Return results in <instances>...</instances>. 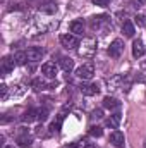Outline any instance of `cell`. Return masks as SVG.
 Here are the masks:
<instances>
[{"label": "cell", "instance_id": "16", "mask_svg": "<svg viewBox=\"0 0 146 148\" xmlns=\"http://www.w3.org/2000/svg\"><path fill=\"white\" fill-rule=\"evenodd\" d=\"M71 33H74L76 36L84 33V21L83 19H76L71 23Z\"/></svg>", "mask_w": 146, "mask_h": 148}, {"label": "cell", "instance_id": "26", "mask_svg": "<svg viewBox=\"0 0 146 148\" xmlns=\"http://www.w3.org/2000/svg\"><path fill=\"white\" fill-rule=\"evenodd\" d=\"M134 23H136L138 26H141V28H146V16H143V14H138V16L134 17Z\"/></svg>", "mask_w": 146, "mask_h": 148}, {"label": "cell", "instance_id": "7", "mask_svg": "<svg viewBox=\"0 0 146 148\" xmlns=\"http://www.w3.org/2000/svg\"><path fill=\"white\" fill-rule=\"evenodd\" d=\"M41 73L45 74L46 77L53 79V77L57 76V73H59V67H57L55 62H45V64L41 66Z\"/></svg>", "mask_w": 146, "mask_h": 148}, {"label": "cell", "instance_id": "3", "mask_svg": "<svg viewBox=\"0 0 146 148\" xmlns=\"http://www.w3.org/2000/svg\"><path fill=\"white\" fill-rule=\"evenodd\" d=\"M77 77L79 79H84V81H88V79H91L93 77V74H95V66L91 64V62H88V64H83L81 67H77Z\"/></svg>", "mask_w": 146, "mask_h": 148}, {"label": "cell", "instance_id": "15", "mask_svg": "<svg viewBox=\"0 0 146 148\" xmlns=\"http://www.w3.org/2000/svg\"><path fill=\"white\" fill-rule=\"evenodd\" d=\"M81 91L86 97H93V95L100 93V86L98 84H84V86H81Z\"/></svg>", "mask_w": 146, "mask_h": 148}, {"label": "cell", "instance_id": "9", "mask_svg": "<svg viewBox=\"0 0 146 148\" xmlns=\"http://www.w3.org/2000/svg\"><path fill=\"white\" fill-rule=\"evenodd\" d=\"M110 143L113 145V147L117 148H122L124 147V143H126V138H124V133H120V131H113L112 134H110Z\"/></svg>", "mask_w": 146, "mask_h": 148}, {"label": "cell", "instance_id": "10", "mask_svg": "<svg viewBox=\"0 0 146 148\" xmlns=\"http://www.w3.org/2000/svg\"><path fill=\"white\" fill-rule=\"evenodd\" d=\"M14 59H10V57H3L2 60H0V71H2V76H7V74L10 73L12 69H14Z\"/></svg>", "mask_w": 146, "mask_h": 148}, {"label": "cell", "instance_id": "24", "mask_svg": "<svg viewBox=\"0 0 146 148\" xmlns=\"http://www.w3.org/2000/svg\"><path fill=\"white\" fill-rule=\"evenodd\" d=\"M60 67H62L65 73H71L74 69V62L71 59H67V57H62V59H60Z\"/></svg>", "mask_w": 146, "mask_h": 148}, {"label": "cell", "instance_id": "14", "mask_svg": "<svg viewBox=\"0 0 146 148\" xmlns=\"http://www.w3.org/2000/svg\"><path fill=\"white\" fill-rule=\"evenodd\" d=\"M103 107L108 109V110H119L120 109V102L113 97H105L103 98Z\"/></svg>", "mask_w": 146, "mask_h": 148}, {"label": "cell", "instance_id": "2", "mask_svg": "<svg viewBox=\"0 0 146 148\" xmlns=\"http://www.w3.org/2000/svg\"><path fill=\"white\" fill-rule=\"evenodd\" d=\"M89 26L91 29H100V31H105L107 28H110V17L105 14H100V16H93L89 19Z\"/></svg>", "mask_w": 146, "mask_h": 148}, {"label": "cell", "instance_id": "4", "mask_svg": "<svg viewBox=\"0 0 146 148\" xmlns=\"http://www.w3.org/2000/svg\"><path fill=\"white\" fill-rule=\"evenodd\" d=\"M122 52H124V41L120 38H115L108 47V55L113 57V59H117V57L122 55Z\"/></svg>", "mask_w": 146, "mask_h": 148}, {"label": "cell", "instance_id": "31", "mask_svg": "<svg viewBox=\"0 0 146 148\" xmlns=\"http://www.w3.org/2000/svg\"><path fill=\"white\" fill-rule=\"evenodd\" d=\"M95 5H100V7H107L110 3V0H91Z\"/></svg>", "mask_w": 146, "mask_h": 148}, {"label": "cell", "instance_id": "21", "mask_svg": "<svg viewBox=\"0 0 146 148\" xmlns=\"http://www.w3.org/2000/svg\"><path fill=\"white\" fill-rule=\"evenodd\" d=\"M71 148H96V145H95V143H91L89 140H79V141L72 143Z\"/></svg>", "mask_w": 146, "mask_h": 148}, {"label": "cell", "instance_id": "34", "mask_svg": "<svg viewBox=\"0 0 146 148\" xmlns=\"http://www.w3.org/2000/svg\"><path fill=\"white\" fill-rule=\"evenodd\" d=\"M145 148H146V140H145Z\"/></svg>", "mask_w": 146, "mask_h": 148}, {"label": "cell", "instance_id": "12", "mask_svg": "<svg viewBox=\"0 0 146 148\" xmlns=\"http://www.w3.org/2000/svg\"><path fill=\"white\" fill-rule=\"evenodd\" d=\"M124 81H126V77L122 76V74H115L112 79H108V90H119V88H122L124 86Z\"/></svg>", "mask_w": 146, "mask_h": 148}, {"label": "cell", "instance_id": "17", "mask_svg": "<svg viewBox=\"0 0 146 148\" xmlns=\"http://www.w3.org/2000/svg\"><path fill=\"white\" fill-rule=\"evenodd\" d=\"M62 121H64V112H60L59 115H57V119L50 124V134H53V133H59L60 131V127H62Z\"/></svg>", "mask_w": 146, "mask_h": 148}, {"label": "cell", "instance_id": "20", "mask_svg": "<svg viewBox=\"0 0 146 148\" xmlns=\"http://www.w3.org/2000/svg\"><path fill=\"white\" fill-rule=\"evenodd\" d=\"M122 33H124L127 38L134 36V24H132L131 21H126V23L122 24Z\"/></svg>", "mask_w": 146, "mask_h": 148}, {"label": "cell", "instance_id": "18", "mask_svg": "<svg viewBox=\"0 0 146 148\" xmlns=\"http://www.w3.org/2000/svg\"><path fill=\"white\" fill-rule=\"evenodd\" d=\"M23 122H33V121H36L38 119V110L36 109H28V110L23 114Z\"/></svg>", "mask_w": 146, "mask_h": 148}, {"label": "cell", "instance_id": "13", "mask_svg": "<svg viewBox=\"0 0 146 148\" xmlns=\"http://www.w3.org/2000/svg\"><path fill=\"white\" fill-rule=\"evenodd\" d=\"M145 53H146L145 43H143L141 40H136V41L132 43V55H134L136 59H139V57H143Z\"/></svg>", "mask_w": 146, "mask_h": 148}, {"label": "cell", "instance_id": "32", "mask_svg": "<svg viewBox=\"0 0 146 148\" xmlns=\"http://www.w3.org/2000/svg\"><path fill=\"white\" fill-rule=\"evenodd\" d=\"M43 129H45L43 126H38V127H36V131H35V133H36L38 136H43V134H45V131H43Z\"/></svg>", "mask_w": 146, "mask_h": 148}, {"label": "cell", "instance_id": "5", "mask_svg": "<svg viewBox=\"0 0 146 148\" xmlns=\"http://www.w3.org/2000/svg\"><path fill=\"white\" fill-rule=\"evenodd\" d=\"M60 43H62V47H65V48H77L79 47V38L76 36V35H62L60 36Z\"/></svg>", "mask_w": 146, "mask_h": 148}, {"label": "cell", "instance_id": "22", "mask_svg": "<svg viewBox=\"0 0 146 148\" xmlns=\"http://www.w3.org/2000/svg\"><path fill=\"white\" fill-rule=\"evenodd\" d=\"M26 60H28V53H26V52H16V53H14V62H16L17 66H24Z\"/></svg>", "mask_w": 146, "mask_h": 148}, {"label": "cell", "instance_id": "30", "mask_svg": "<svg viewBox=\"0 0 146 148\" xmlns=\"http://www.w3.org/2000/svg\"><path fill=\"white\" fill-rule=\"evenodd\" d=\"M145 5H146V0H132V7H136V9H141Z\"/></svg>", "mask_w": 146, "mask_h": 148}, {"label": "cell", "instance_id": "29", "mask_svg": "<svg viewBox=\"0 0 146 148\" xmlns=\"http://www.w3.org/2000/svg\"><path fill=\"white\" fill-rule=\"evenodd\" d=\"M7 90H9V88H7V84H3V83H2V84H0V98H2V100H5V98H7Z\"/></svg>", "mask_w": 146, "mask_h": 148}, {"label": "cell", "instance_id": "33", "mask_svg": "<svg viewBox=\"0 0 146 148\" xmlns=\"http://www.w3.org/2000/svg\"><path fill=\"white\" fill-rule=\"evenodd\" d=\"M3 148H14V147H3Z\"/></svg>", "mask_w": 146, "mask_h": 148}, {"label": "cell", "instance_id": "6", "mask_svg": "<svg viewBox=\"0 0 146 148\" xmlns=\"http://www.w3.org/2000/svg\"><path fill=\"white\" fill-rule=\"evenodd\" d=\"M26 53H28V60L38 62V60H41V57L45 55V50H43L41 47H29Z\"/></svg>", "mask_w": 146, "mask_h": 148}, {"label": "cell", "instance_id": "19", "mask_svg": "<svg viewBox=\"0 0 146 148\" xmlns=\"http://www.w3.org/2000/svg\"><path fill=\"white\" fill-rule=\"evenodd\" d=\"M105 124H107L108 127H112V129H117V127H119V124H120V114L117 112V114H113V115L107 117Z\"/></svg>", "mask_w": 146, "mask_h": 148}, {"label": "cell", "instance_id": "11", "mask_svg": "<svg viewBox=\"0 0 146 148\" xmlns=\"http://www.w3.org/2000/svg\"><path fill=\"white\" fill-rule=\"evenodd\" d=\"M17 145L21 148H29L33 145V138L31 134H28V131H23L19 136H17Z\"/></svg>", "mask_w": 146, "mask_h": 148}, {"label": "cell", "instance_id": "8", "mask_svg": "<svg viewBox=\"0 0 146 148\" xmlns=\"http://www.w3.org/2000/svg\"><path fill=\"white\" fill-rule=\"evenodd\" d=\"M40 10L43 14H55L57 12V2L55 0H43L40 3Z\"/></svg>", "mask_w": 146, "mask_h": 148}, {"label": "cell", "instance_id": "27", "mask_svg": "<svg viewBox=\"0 0 146 148\" xmlns=\"http://www.w3.org/2000/svg\"><path fill=\"white\" fill-rule=\"evenodd\" d=\"M46 117H48V110L46 109H40L38 110V121L43 122V121H46Z\"/></svg>", "mask_w": 146, "mask_h": 148}, {"label": "cell", "instance_id": "28", "mask_svg": "<svg viewBox=\"0 0 146 148\" xmlns=\"http://www.w3.org/2000/svg\"><path fill=\"white\" fill-rule=\"evenodd\" d=\"M102 117H103V112L100 110V109L93 110V114H91V121H98V119H102Z\"/></svg>", "mask_w": 146, "mask_h": 148}, {"label": "cell", "instance_id": "23", "mask_svg": "<svg viewBox=\"0 0 146 148\" xmlns=\"http://www.w3.org/2000/svg\"><path fill=\"white\" fill-rule=\"evenodd\" d=\"M52 86H57V83L53 84H46L45 81H41V79H35L33 81V88H35V91H41V90H45V88H52Z\"/></svg>", "mask_w": 146, "mask_h": 148}, {"label": "cell", "instance_id": "25", "mask_svg": "<svg viewBox=\"0 0 146 148\" xmlns=\"http://www.w3.org/2000/svg\"><path fill=\"white\" fill-rule=\"evenodd\" d=\"M89 134L95 136V138H100V136L103 134V129H102L100 126H91V127H89Z\"/></svg>", "mask_w": 146, "mask_h": 148}, {"label": "cell", "instance_id": "1", "mask_svg": "<svg viewBox=\"0 0 146 148\" xmlns=\"http://www.w3.org/2000/svg\"><path fill=\"white\" fill-rule=\"evenodd\" d=\"M77 53L83 59H91L96 53V40L95 38L83 40V43H79V47H77Z\"/></svg>", "mask_w": 146, "mask_h": 148}]
</instances>
